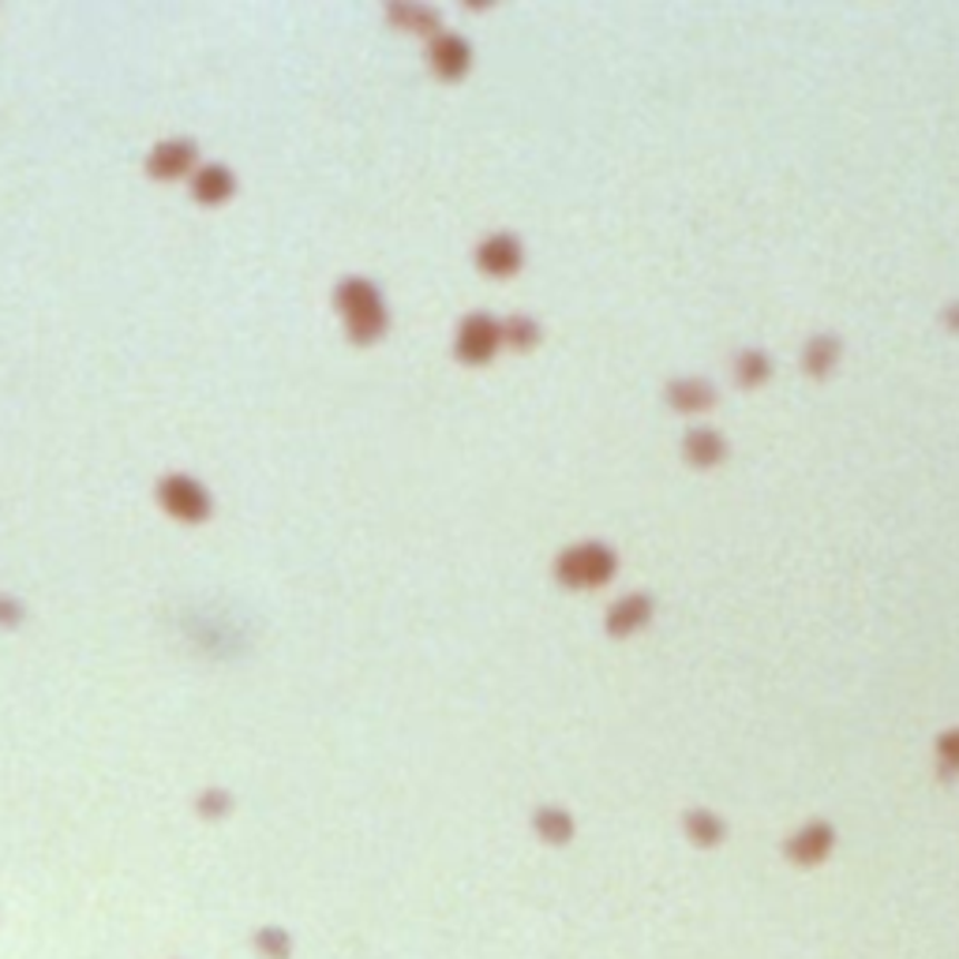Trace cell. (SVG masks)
<instances>
[{"label": "cell", "mask_w": 959, "mask_h": 959, "mask_svg": "<svg viewBox=\"0 0 959 959\" xmlns=\"http://www.w3.org/2000/svg\"><path fill=\"white\" fill-rule=\"evenodd\" d=\"M611 574V555H607L600 544H589V548H574L562 559V577L574 585H596Z\"/></svg>", "instance_id": "cell-1"}, {"label": "cell", "mask_w": 959, "mask_h": 959, "mask_svg": "<svg viewBox=\"0 0 959 959\" xmlns=\"http://www.w3.org/2000/svg\"><path fill=\"white\" fill-rule=\"evenodd\" d=\"M495 337H499L495 323H488V319H472V323L466 326V334H461V349H466V356L483 360V356L491 353Z\"/></svg>", "instance_id": "cell-2"}, {"label": "cell", "mask_w": 959, "mask_h": 959, "mask_svg": "<svg viewBox=\"0 0 959 959\" xmlns=\"http://www.w3.org/2000/svg\"><path fill=\"white\" fill-rule=\"evenodd\" d=\"M483 263L491 266V271L507 274L513 263H518V244L507 241V236H499V241H488V247H483Z\"/></svg>", "instance_id": "cell-3"}, {"label": "cell", "mask_w": 959, "mask_h": 959, "mask_svg": "<svg viewBox=\"0 0 959 959\" xmlns=\"http://www.w3.org/2000/svg\"><path fill=\"white\" fill-rule=\"evenodd\" d=\"M941 754H945V757H952V761H959V735H952V738H945V742H941Z\"/></svg>", "instance_id": "cell-4"}]
</instances>
